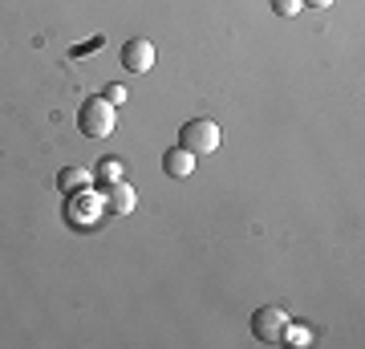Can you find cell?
<instances>
[{
    "instance_id": "obj_1",
    "label": "cell",
    "mask_w": 365,
    "mask_h": 349,
    "mask_svg": "<svg viewBox=\"0 0 365 349\" xmlns=\"http://www.w3.org/2000/svg\"><path fill=\"white\" fill-rule=\"evenodd\" d=\"M61 216H66V223H69V228H78V232H93V228H102V216H106L102 187H98V191H93V187H81V191L66 195Z\"/></svg>"
},
{
    "instance_id": "obj_2",
    "label": "cell",
    "mask_w": 365,
    "mask_h": 349,
    "mask_svg": "<svg viewBox=\"0 0 365 349\" xmlns=\"http://www.w3.org/2000/svg\"><path fill=\"white\" fill-rule=\"evenodd\" d=\"M179 146L191 151L195 158L215 155V151H220V126H215L211 118H191V122H182V130H179Z\"/></svg>"
},
{
    "instance_id": "obj_3",
    "label": "cell",
    "mask_w": 365,
    "mask_h": 349,
    "mask_svg": "<svg viewBox=\"0 0 365 349\" xmlns=\"http://www.w3.org/2000/svg\"><path fill=\"white\" fill-rule=\"evenodd\" d=\"M78 130L86 138H106L114 130V106L106 98H86L78 106Z\"/></svg>"
},
{
    "instance_id": "obj_4",
    "label": "cell",
    "mask_w": 365,
    "mask_h": 349,
    "mask_svg": "<svg viewBox=\"0 0 365 349\" xmlns=\"http://www.w3.org/2000/svg\"><path fill=\"white\" fill-rule=\"evenodd\" d=\"M288 313L280 305H260V309L252 313V337L264 341V345H276L280 341V329H284Z\"/></svg>"
},
{
    "instance_id": "obj_5",
    "label": "cell",
    "mask_w": 365,
    "mask_h": 349,
    "mask_svg": "<svg viewBox=\"0 0 365 349\" xmlns=\"http://www.w3.org/2000/svg\"><path fill=\"white\" fill-rule=\"evenodd\" d=\"M155 65V45L146 37H130L122 45V69H130V74H146Z\"/></svg>"
},
{
    "instance_id": "obj_6",
    "label": "cell",
    "mask_w": 365,
    "mask_h": 349,
    "mask_svg": "<svg viewBox=\"0 0 365 349\" xmlns=\"http://www.w3.org/2000/svg\"><path fill=\"white\" fill-rule=\"evenodd\" d=\"M102 199H106V211H110V216H130L134 203H138V195H134V187L126 179L102 187Z\"/></svg>"
},
{
    "instance_id": "obj_7",
    "label": "cell",
    "mask_w": 365,
    "mask_h": 349,
    "mask_svg": "<svg viewBox=\"0 0 365 349\" xmlns=\"http://www.w3.org/2000/svg\"><path fill=\"white\" fill-rule=\"evenodd\" d=\"M81 187H93V171L90 167H78V163H69V167L57 171V191L61 195H73Z\"/></svg>"
},
{
    "instance_id": "obj_8",
    "label": "cell",
    "mask_w": 365,
    "mask_h": 349,
    "mask_svg": "<svg viewBox=\"0 0 365 349\" xmlns=\"http://www.w3.org/2000/svg\"><path fill=\"white\" fill-rule=\"evenodd\" d=\"M163 171H167L170 179H187V175H195V155L182 151V146H170L167 155H163Z\"/></svg>"
},
{
    "instance_id": "obj_9",
    "label": "cell",
    "mask_w": 365,
    "mask_h": 349,
    "mask_svg": "<svg viewBox=\"0 0 365 349\" xmlns=\"http://www.w3.org/2000/svg\"><path fill=\"white\" fill-rule=\"evenodd\" d=\"M118 179H126V171H122V158H118V155L98 158V167H93V183H98V187H110V183H118Z\"/></svg>"
},
{
    "instance_id": "obj_10",
    "label": "cell",
    "mask_w": 365,
    "mask_h": 349,
    "mask_svg": "<svg viewBox=\"0 0 365 349\" xmlns=\"http://www.w3.org/2000/svg\"><path fill=\"white\" fill-rule=\"evenodd\" d=\"M280 345H292V349L313 345V333H309V325H300V321H284V329H280Z\"/></svg>"
},
{
    "instance_id": "obj_11",
    "label": "cell",
    "mask_w": 365,
    "mask_h": 349,
    "mask_svg": "<svg viewBox=\"0 0 365 349\" xmlns=\"http://www.w3.org/2000/svg\"><path fill=\"white\" fill-rule=\"evenodd\" d=\"M304 9V0H272V13L276 16H297Z\"/></svg>"
},
{
    "instance_id": "obj_12",
    "label": "cell",
    "mask_w": 365,
    "mask_h": 349,
    "mask_svg": "<svg viewBox=\"0 0 365 349\" xmlns=\"http://www.w3.org/2000/svg\"><path fill=\"white\" fill-rule=\"evenodd\" d=\"M102 98H106L110 106H114V110H118L122 102H130V93H126V86H106V90H102Z\"/></svg>"
},
{
    "instance_id": "obj_13",
    "label": "cell",
    "mask_w": 365,
    "mask_h": 349,
    "mask_svg": "<svg viewBox=\"0 0 365 349\" xmlns=\"http://www.w3.org/2000/svg\"><path fill=\"white\" fill-rule=\"evenodd\" d=\"M102 45H106V37H102V33H98V37H93V41H86V45H78V49H73V53H78V57H81V53H90V49H102Z\"/></svg>"
},
{
    "instance_id": "obj_14",
    "label": "cell",
    "mask_w": 365,
    "mask_h": 349,
    "mask_svg": "<svg viewBox=\"0 0 365 349\" xmlns=\"http://www.w3.org/2000/svg\"><path fill=\"white\" fill-rule=\"evenodd\" d=\"M333 0H304V9H329Z\"/></svg>"
}]
</instances>
